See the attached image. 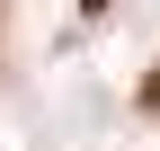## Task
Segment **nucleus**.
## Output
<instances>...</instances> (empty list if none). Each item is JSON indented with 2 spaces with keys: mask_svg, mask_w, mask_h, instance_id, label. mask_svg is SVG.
<instances>
[{
  "mask_svg": "<svg viewBox=\"0 0 160 151\" xmlns=\"http://www.w3.org/2000/svg\"><path fill=\"white\" fill-rule=\"evenodd\" d=\"M80 9H107V0H80Z\"/></svg>",
  "mask_w": 160,
  "mask_h": 151,
  "instance_id": "f257e3e1",
  "label": "nucleus"
}]
</instances>
